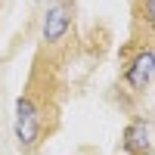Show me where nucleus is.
I'll return each instance as SVG.
<instances>
[{"mask_svg": "<svg viewBox=\"0 0 155 155\" xmlns=\"http://www.w3.org/2000/svg\"><path fill=\"white\" fill-rule=\"evenodd\" d=\"M12 130H16V143L25 152L37 149V143L44 140V102L34 93H22L16 99V124H12Z\"/></svg>", "mask_w": 155, "mask_h": 155, "instance_id": "f257e3e1", "label": "nucleus"}, {"mask_svg": "<svg viewBox=\"0 0 155 155\" xmlns=\"http://www.w3.org/2000/svg\"><path fill=\"white\" fill-rule=\"evenodd\" d=\"M152 81H155V47H137L121 71V87L130 96H143L149 93Z\"/></svg>", "mask_w": 155, "mask_h": 155, "instance_id": "f03ea898", "label": "nucleus"}, {"mask_svg": "<svg viewBox=\"0 0 155 155\" xmlns=\"http://www.w3.org/2000/svg\"><path fill=\"white\" fill-rule=\"evenodd\" d=\"M71 22H74V6H71V0H53V3L47 6L44 19H41L44 44H47V47H59V44L68 37Z\"/></svg>", "mask_w": 155, "mask_h": 155, "instance_id": "7ed1b4c3", "label": "nucleus"}, {"mask_svg": "<svg viewBox=\"0 0 155 155\" xmlns=\"http://www.w3.org/2000/svg\"><path fill=\"white\" fill-rule=\"evenodd\" d=\"M152 149V130H149V121L143 115H134L130 124L124 127L121 134V152L124 155H143Z\"/></svg>", "mask_w": 155, "mask_h": 155, "instance_id": "20e7f679", "label": "nucleus"}, {"mask_svg": "<svg viewBox=\"0 0 155 155\" xmlns=\"http://www.w3.org/2000/svg\"><path fill=\"white\" fill-rule=\"evenodd\" d=\"M134 44L155 47V0H137L134 6Z\"/></svg>", "mask_w": 155, "mask_h": 155, "instance_id": "39448f33", "label": "nucleus"}, {"mask_svg": "<svg viewBox=\"0 0 155 155\" xmlns=\"http://www.w3.org/2000/svg\"><path fill=\"white\" fill-rule=\"evenodd\" d=\"M143 155H155V152H152V149H149V152H143Z\"/></svg>", "mask_w": 155, "mask_h": 155, "instance_id": "423d86ee", "label": "nucleus"}, {"mask_svg": "<svg viewBox=\"0 0 155 155\" xmlns=\"http://www.w3.org/2000/svg\"><path fill=\"white\" fill-rule=\"evenodd\" d=\"M34 3H41V0H34Z\"/></svg>", "mask_w": 155, "mask_h": 155, "instance_id": "0eeeda50", "label": "nucleus"}]
</instances>
